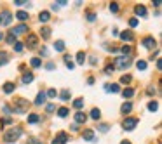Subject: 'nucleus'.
Listing matches in <instances>:
<instances>
[{
    "label": "nucleus",
    "instance_id": "obj_10",
    "mask_svg": "<svg viewBox=\"0 0 162 144\" xmlns=\"http://www.w3.org/2000/svg\"><path fill=\"white\" fill-rule=\"evenodd\" d=\"M134 12H136L138 16L145 17V16H147V7H145V5H136V7H134Z\"/></svg>",
    "mask_w": 162,
    "mask_h": 144
},
{
    "label": "nucleus",
    "instance_id": "obj_36",
    "mask_svg": "<svg viewBox=\"0 0 162 144\" xmlns=\"http://www.w3.org/2000/svg\"><path fill=\"white\" fill-rule=\"evenodd\" d=\"M56 96H58L56 89H49V90H47V94H45V97H56Z\"/></svg>",
    "mask_w": 162,
    "mask_h": 144
},
{
    "label": "nucleus",
    "instance_id": "obj_13",
    "mask_svg": "<svg viewBox=\"0 0 162 144\" xmlns=\"http://www.w3.org/2000/svg\"><path fill=\"white\" fill-rule=\"evenodd\" d=\"M86 120H87V115H86V113H82V111L75 113V122H77V123H84Z\"/></svg>",
    "mask_w": 162,
    "mask_h": 144
},
{
    "label": "nucleus",
    "instance_id": "obj_27",
    "mask_svg": "<svg viewBox=\"0 0 162 144\" xmlns=\"http://www.w3.org/2000/svg\"><path fill=\"white\" fill-rule=\"evenodd\" d=\"M73 108H75V110L84 108V99H75V101H73Z\"/></svg>",
    "mask_w": 162,
    "mask_h": 144
},
{
    "label": "nucleus",
    "instance_id": "obj_49",
    "mask_svg": "<svg viewBox=\"0 0 162 144\" xmlns=\"http://www.w3.org/2000/svg\"><path fill=\"white\" fill-rule=\"evenodd\" d=\"M73 66H75V64H73L72 61H68V63H66V68H68V70H73Z\"/></svg>",
    "mask_w": 162,
    "mask_h": 144
},
{
    "label": "nucleus",
    "instance_id": "obj_1",
    "mask_svg": "<svg viewBox=\"0 0 162 144\" xmlns=\"http://www.w3.org/2000/svg\"><path fill=\"white\" fill-rule=\"evenodd\" d=\"M21 129L19 127H12V129H9L5 134H3V141L5 143H16L19 137H21Z\"/></svg>",
    "mask_w": 162,
    "mask_h": 144
},
{
    "label": "nucleus",
    "instance_id": "obj_8",
    "mask_svg": "<svg viewBox=\"0 0 162 144\" xmlns=\"http://www.w3.org/2000/svg\"><path fill=\"white\" fill-rule=\"evenodd\" d=\"M120 38H122L124 42H133V40H134V35H133V31L126 30V31H122V33H120Z\"/></svg>",
    "mask_w": 162,
    "mask_h": 144
},
{
    "label": "nucleus",
    "instance_id": "obj_35",
    "mask_svg": "<svg viewBox=\"0 0 162 144\" xmlns=\"http://www.w3.org/2000/svg\"><path fill=\"white\" fill-rule=\"evenodd\" d=\"M136 68L138 70H147V61H138L136 63Z\"/></svg>",
    "mask_w": 162,
    "mask_h": 144
},
{
    "label": "nucleus",
    "instance_id": "obj_32",
    "mask_svg": "<svg viewBox=\"0 0 162 144\" xmlns=\"http://www.w3.org/2000/svg\"><path fill=\"white\" fill-rule=\"evenodd\" d=\"M120 50H122V54H124V56H129V54H131V50H133V49H131V45H124V47H122V49H120Z\"/></svg>",
    "mask_w": 162,
    "mask_h": 144
},
{
    "label": "nucleus",
    "instance_id": "obj_34",
    "mask_svg": "<svg viewBox=\"0 0 162 144\" xmlns=\"http://www.w3.org/2000/svg\"><path fill=\"white\" fill-rule=\"evenodd\" d=\"M30 63H31V66H33V68H38V66H40V64H42V61H40V59H38V57H33V59H31V61H30Z\"/></svg>",
    "mask_w": 162,
    "mask_h": 144
},
{
    "label": "nucleus",
    "instance_id": "obj_42",
    "mask_svg": "<svg viewBox=\"0 0 162 144\" xmlns=\"http://www.w3.org/2000/svg\"><path fill=\"white\" fill-rule=\"evenodd\" d=\"M28 144H42V141H38V139H35V137H31V139H28Z\"/></svg>",
    "mask_w": 162,
    "mask_h": 144
},
{
    "label": "nucleus",
    "instance_id": "obj_22",
    "mask_svg": "<svg viewBox=\"0 0 162 144\" xmlns=\"http://www.w3.org/2000/svg\"><path fill=\"white\" fill-rule=\"evenodd\" d=\"M31 80H33V73H24V75H23V78H21V82H23V83H30Z\"/></svg>",
    "mask_w": 162,
    "mask_h": 144
},
{
    "label": "nucleus",
    "instance_id": "obj_26",
    "mask_svg": "<svg viewBox=\"0 0 162 144\" xmlns=\"http://www.w3.org/2000/svg\"><path fill=\"white\" fill-rule=\"evenodd\" d=\"M7 61H9V54L2 50V52H0V66H2V64H5Z\"/></svg>",
    "mask_w": 162,
    "mask_h": 144
},
{
    "label": "nucleus",
    "instance_id": "obj_19",
    "mask_svg": "<svg viewBox=\"0 0 162 144\" xmlns=\"http://www.w3.org/2000/svg\"><path fill=\"white\" fill-rule=\"evenodd\" d=\"M40 35H42V38H44V40H47V38L51 37V28H47V26H44V28L40 30Z\"/></svg>",
    "mask_w": 162,
    "mask_h": 144
},
{
    "label": "nucleus",
    "instance_id": "obj_45",
    "mask_svg": "<svg viewBox=\"0 0 162 144\" xmlns=\"http://www.w3.org/2000/svg\"><path fill=\"white\" fill-rule=\"evenodd\" d=\"M0 123H2V125H10V123H12V120H10V118H5V120H2Z\"/></svg>",
    "mask_w": 162,
    "mask_h": 144
},
{
    "label": "nucleus",
    "instance_id": "obj_2",
    "mask_svg": "<svg viewBox=\"0 0 162 144\" xmlns=\"http://www.w3.org/2000/svg\"><path fill=\"white\" fill-rule=\"evenodd\" d=\"M28 108H30V103L26 99L19 97L14 101V113H28Z\"/></svg>",
    "mask_w": 162,
    "mask_h": 144
},
{
    "label": "nucleus",
    "instance_id": "obj_25",
    "mask_svg": "<svg viewBox=\"0 0 162 144\" xmlns=\"http://www.w3.org/2000/svg\"><path fill=\"white\" fill-rule=\"evenodd\" d=\"M38 120H40V116H38V115H35V113L28 115V123H37Z\"/></svg>",
    "mask_w": 162,
    "mask_h": 144
},
{
    "label": "nucleus",
    "instance_id": "obj_5",
    "mask_svg": "<svg viewBox=\"0 0 162 144\" xmlns=\"http://www.w3.org/2000/svg\"><path fill=\"white\" fill-rule=\"evenodd\" d=\"M37 43H38L37 35L30 33V35H28V38H26V45H28V49H35V47H37Z\"/></svg>",
    "mask_w": 162,
    "mask_h": 144
},
{
    "label": "nucleus",
    "instance_id": "obj_4",
    "mask_svg": "<svg viewBox=\"0 0 162 144\" xmlns=\"http://www.w3.org/2000/svg\"><path fill=\"white\" fill-rule=\"evenodd\" d=\"M10 21H12V14H10L9 10H3V12L0 14V26H7Z\"/></svg>",
    "mask_w": 162,
    "mask_h": 144
},
{
    "label": "nucleus",
    "instance_id": "obj_38",
    "mask_svg": "<svg viewBox=\"0 0 162 144\" xmlns=\"http://www.w3.org/2000/svg\"><path fill=\"white\" fill-rule=\"evenodd\" d=\"M5 40H7V43H12V45H14V40H16V37L10 33V35H7V38H5Z\"/></svg>",
    "mask_w": 162,
    "mask_h": 144
},
{
    "label": "nucleus",
    "instance_id": "obj_47",
    "mask_svg": "<svg viewBox=\"0 0 162 144\" xmlns=\"http://www.w3.org/2000/svg\"><path fill=\"white\" fill-rule=\"evenodd\" d=\"M54 66H56L54 63H47V64H45V70H54Z\"/></svg>",
    "mask_w": 162,
    "mask_h": 144
},
{
    "label": "nucleus",
    "instance_id": "obj_20",
    "mask_svg": "<svg viewBox=\"0 0 162 144\" xmlns=\"http://www.w3.org/2000/svg\"><path fill=\"white\" fill-rule=\"evenodd\" d=\"M59 99H61V101H70V90H68V89L61 90V92H59Z\"/></svg>",
    "mask_w": 162,
    "mask_h": 144
},
{
    "label": "nucleus",
    "instance_id": "obj_51",
    "mask_svg": "<svg viewBox=\"0 0 162 144\" xmlns=\"http://www.w3.org/2000/svg\"><path fill=\"white\" fill-rule=\"evenodd\" d=\"M0 40H3V33L2 31H0Z\"/></svg>",
    "mask_w": 162,
    "mask_h": 144
},
{
    "label": "nucleus",
    "instance_id": "obj_3",
    "mask_svg": "<svg viewBox=\"0 0 162 144\" xmlns=\"http://www.w3.org/2000/svg\"><path fill=\"white\" fill-rule=\"evenodd\" d=\"M112 66H113V68H119V70H126V68H129V66H131V57H129V56L117 57V59H115V63H113Z\"/></svg>",
    "mask_w": 162,
    "mask_h": 144
},
{
    "label": "nucleus",
    "instance_id": "obj_48",
    "mask_svg": "<svg viewBox=\"0 0 162 144\" xmlns=\"http://www.w3.org/2000/svg\"><path fill=\"white\" fill-rule=\"evenodd\" d=\"M14 3L16 5H23V3H26V0H14Z\"/></svg>",
    "mask_w": 162,
    "mask_h": 144
},
{
    "label": "nucleus",
    "instance_id": "obj_14",
    "mask_svg": "<svg viewBox=\"0 0 162 144\" xmlns=\"http://www.w3.org/2000/svg\"><path fill=\"white\" fill-rule=\"evenodd\" d=\"M82 137L86 139V141H96V137H94V132L92 130H84V134H82Z\"/></svg>",
    "mask_w": 162,
    "mask_h": 144
},
{
    "label": "nucleus",
    "instance_id": "obj_50",
    "mask_svg": "<svg viewBox=\"0 0 162 144\" xmlns=\"http://www.w3.org/2000/svg\"><path fill=\"white\" fill-rule=\"evenodd\" d=\"M120 144H131V143H129V141H122Z\"/></svg>",
    "mask_w": 162,
    "mask_h": 144
},
{
    "label": "nucleus",
    "instance_id": "obj_43",
    "mask_svg": "<svg viewBox=\"0 0 162 144\" xmlns=\"http://www.w3.org/2000/svg\"><path fill=\"white\" fill-rule=\"evenodd\" d=\"M87 19H89V21H94V19H96L94 12H87Z\"/></svg>",
    "mask_w": 162,
    "mask_h": 144
},
{
    "label": "nucleus",
    "instance_id": "obj_37",
    "mask_svg": "<svg viewBox=\"0 0 162 144\" xmlns=\"http://www.w3.org/2000/svg\"><path fill=\"white\" fill-rule=\"evenodd\" d=\"M120 82H122V83H129V82H131V75H122Z\"/></svg>",
    "mask_w": 162,
    "mask_h": 144
},
{
    "label": "nucleus",
    "instance_id": "obj_41",
    "mask_svg": "<svg viewBox=\"0 0 162 144\" xmlns=\"http://www.w3.org/2000/svg\"><path fill=\"white\" fill-rule=\"evenodd\" d=\"M98 129H99L101 132H108V125H106V123H101V125H99Z\"/></svg>",
    "mask_w": 162,
    "mask_h": 144
},
{
    "label": "nucleus",
    "instance_id": "obj_6",
    "mask_svg": "<svg viewBox=\"0 0 162 144\" xmlns=\"http://www.w3.org/2000/svg\"><path fill=\"white\" fill-rule=\"evenodd\" d=\"M136 125H138V120L136 118H126L124 120V129L126 130H133Z\"/></svg>",
    "mask_w": 162,
    "mask_h": 144
},
{
    "label": "nucleus",
    "instance_id": "obj_28",
    "mask_svg": "<svg viewBox=\"0 0 162 144\" xmlns=\"http://www.w3.org/2000/svg\"><path fill=\"white\" fill-rule=\"evenodd\" d=\"M157 108H159V103L157 101H150L148 103V110L150 111H157Z\"/></svg>",
    "mask_w": 162,
    "mask_h": 144
},
{
    "label": "nucleus",
    "instance_id": "obj_11",
    "mask_svg": "<svg viewBox=\"0 0 162 144\" xmlns=\"http://www.w3.org/2000/svg\"><path fill=\"white\" fill-rule=\"evenodd\" d=\"M26 31V24H19V26H16L14 30H10V33L16 37V35H19V33H24Z\"/></svg>",
    "mask_w": 162,
    "mask_h": 144
},
{
    "label": "nucleus",
    "instance_id": "obj_52",
    "mask_svg": "<svg viewBox=\"0 0 162 144\" xmlns=\"http://www.w3.org/2000/svg\"><path fill=\"white\" fill-rule=\"evenodd\" d=\"M52 144H61V143H56V141H52Z\"/></svg>",
    "mask_w": 162,
    "mask_h": 144
},
{
    "label": "nucleus",
    "instance_id": "obj_7",
    "mask_svg": "<svg viewBox=\"0 0 162 144\" xmlns=\"http://www.w3.org/2000/svg\"><path fill=\"white\" fill-rule=\"evenodd\" d=\"M143 45H145L147 49H154V47L157 45V42H155L154 37H147V38H143Z\"/></svg>",
    "mask_w": 162,
    "mask_h": 144
},
{
    "label": "nucleus",
    "instance_id": "obj_30",
    "mask_svg": "<svg viewBox=\"0 0 162 144\" xmlns=\"http://www.w3.org/2000/svg\"><path fill=\"white\" fill-rule=\"evenodd\" d=\"M68 113H70V111H68V108H59V110H58V115H59L61 118H65Z\"/></svg>",
    "mask_w": 162,
    "mask_h": 144
},
{
    "label": "nucleus",
    "instance_id": "obj_9",
    "mask_svg": "<svg viewBox=\"0 0 162 144\" xmlns=\"http://www.w3.org/2000/svg\"><path fill=\"white\" fill-rule=\"evenodd\" d=\"M105 90H106V92L117 94V92H120V87H119L117 83H106V85H105Z\"/></svg>",
    "mask_w": 162,
    "mask_h": 144
},
{
    "label": "nucleus",
    "instance_id": "obj_12",
    "mask_svg": "<svg viewBox=\"0 0 162 144\" xmlns=\"http://www.w3.org/2000/svg\"><path fill=\"white\" fill-rule=\"evenodd\" d=\"M14 89H16V85H14L12 82L3 83V92H5V94H12V92H14Z\"/></svg>",
    "mask_w": 162,
    "mask_h": 144
},
{
    "label": "nucleus",
    "instance_id": "obj_18",
    "mask_svg": "<svg viewBox=\"0 0 162 144\" xmlns=\"http://www.w3.org/2000/svg\"><path fill=\"white\" fill-rule=\"evenodd\" d=\"M38 19H40L42 23H47V21L51 19V14H49V10H42V12H40V16H38Z\"/></svg>",
    "mask_w": 162,
    "mask_h": 144
},
{
    "label": "nucleus",
    "instance_id": "obj_15",
    "mask_svg": "<svg viewBox=\"0 0 162 144\" xmlns=\"http://www.w3.org/2000/svg\"><path fill=\"white\" fill-rule=\"evenodd\" d=\"M56 143H61V144H65L66 141H68V136H66V132H59L58 136H56V139H54Z\"/></svg>",
    "mask_w": 162,
    "mask_h": 144
},
{
    "label": "nucleus",
    "instance_id": "obj_31",
    "mask_svg": "<svg viewBox=\"0 0 162 144\" xmlns=\"http://www.w3.org/2000/svg\"><path fill=\"white\" fill-rule=\"evenodd\" d=\"M23 49H24V45H23L21 42H14V50H16V52H21Z\"/></svg>",
    "mask_w": 162,
    "mask_h": 144
},
{
    "label": "nucleus",
    "instance_id": "obj_39",
    "mask_svg": "<svg viewBox=\"0 0 162 144\" xmlns=\"http://www.w3.org/2000/svg\"><path fill=\"white\" fill-rule=\"evenodd\" d=\"M129 26H131V28H134V26H138V19H136V17H133V19H129Z\"/></svg>",
    "mask_w": 162,
    "mask_h": 144
},
{
    "label": "nucleus",
    "instance_id": "obj_21",
    "mask_svg": "<svg viewBox=\"0 0 162 144\" xmlns=\"http://www.w3.org/2000/svg\"><path fill=\"white\" fill-rule=\"evenodd\" d=\"M54 49H56L58 52H63V50H65V42H63V40H58V42L54 43Z\"/></svg>",
    "mask_w": 162,
    "mask_h": 144
},
{
    "label": "nucleus",
    "instance_id": "obj_17",
    "mask_svg": "<svg viewBox=\"0 0 162 144\" xmlns=\"http://www.w3.org/2000/svg\"><path fill=\"white\" fill-rule=\"evenodd\" d=\"M14 16H16L19 21H26V19H28V12H26V10H17Z\"/></svg>",
    "mask_w": 162,
    "mask_h": 144
},
{
    "label": "nucleus",
    "instance_id": "obj_40",
    "mask_svg": "<svg viewBox=\"0 0 162 144\" xmlns=\"http://www.w3.org/2000/svg\"><path fill=\"white\" fill-rule=\"evenodd\" d=\"M54 110H56V106H54V104H47V106H45V111H47V113H52Z\"/></svg>",
    "mask_w": 162,
    "mask_h": 144
},
{
    "label": "nucleus",
    "instance_id": "obj_44",
    "mask_svg": "<svg viewBox=\"0 0 162 144\" xmlns=\"http://www.w3.org/2000/svg\"><path fill=\"white\" fill-rule=\"evenodd\" d=\"M113 70H115L113 66H106V70H105V73H106V75H110V73H113Z\"/></svg>",
    "mask_w": 162,
    "mask_h": 144
},
{
    "label": "nucleus",
    "instance_id": "obj_33",
    "mask_svg": "<svg viewBox=\"0 0 162 144\" xmlns=\"http://www.w3.org/2000/svg\"><path fill=\"white\" fill-rule=\"evenodd\" d=\"M84 61H86V54H84V52H79V54H77V63L82 64Z\"/></svg>",
    "mask_w": 162,
    "mask_h": 144
},
{
    "label": "nucleus",
    "instance_id": "obj_46",
    "mask_svg": "<svg viewBox=\"0 0 162 144\" xmlns=\"http://www.w3.org/2000/svg\"><path fill=\"white\" fill-rule=\"evenodd\" d=\"M110 10L117 12V10H119V5H117V3H112V5H110Z\"/></svg>",
    "mask_w": 162,
    "mask_h": 144
},
{
    "label": "nucleus",
    "instance_id": "obj_16",
    "mask_svg": "<svg viewBox=\"0 0 162 144\" xmlns=\"http://www.w3.org/2000/svg\"><path fill=\"white\" fill-rule=\"evenodd\" d=\"M44 103H45V92H38V94H37V99H35V104L40 106V104H44Z\"/></svg>",
    "mask_w": 162,
    "mask_h": 144
},
{
    "label": "nucleus",
    "instance_id": "obj_29",
    "mask_svg": "<svg viewBox=\"0 0 162 144\" xmlns=\"http://www.w3.org/2000/svg\"><path fill=\"white\" fill-rule=\"evenodd\" d=\"M122 96L124 97H133L134 96V90L133 89H126V90H122Z\"/></svg>",
    "mask_w": 162,
    "mask_h": 144
},
{
    "label": "nucleus",
    "instance_id": "obj_24",
    "mask_svg": "<svg viewBox=\"0 0 162 144\" xmlns=\"http://www.w3.org/2000/svg\"><path fill=\"white\" fill-rule=\"evenodd\" d=\"M99 116H101V111H99L98 108H94V110L91 111V118H92V120H99Z\"/></svg>",
    "mask_w": 162,
    "mask_h": 144
},
{
    "label": "nucleus",
    "instance_id": "obj_23",
    "mask_svg": "<svg viewBox=\"0 0 162 144\" xmlns=\"http://www.w3.org/2000/svg\"><path fill=\"white\" fill-rule=\"evenodd\" d=\"M131 110H133V104H131V103H124V104H122V108H120V111H122L124 115H126V113H129Z\"/></svg>",
    "mask_w": 162,
    "mask_h": 144
}]
</instances>
